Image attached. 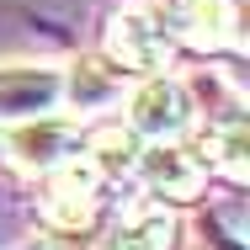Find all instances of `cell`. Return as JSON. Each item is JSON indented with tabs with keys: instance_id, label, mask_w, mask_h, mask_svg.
Segmentation results:
<instances>
[{
	"instance_id": "1",
	"label": "cell",
	"mask_w": 250,
	"mask_h": 250,
	"mask_svg": "<svg viewBox=\"0 0 250 250\" xmlns=\"http://www.w3.org/2000/svg\"><path fill=\"white\" fill-rule=\"evenodd\" d=\"M106 181H112V170L91 149L59 160L53 170H43V218L53 229H85L96 218V208H101Z\"/></svg>"
},
{
	"instance_id": "2",
	"label": "cell",
	"mask_w": 250,
	"mask_h": 250,
	"mask_svg": "<svg viewBox=\"0 0 250 250\" xmlns=\"http://www.w3.org/2000/svg\"><path fill=\"white\" fill-rule=\"evenodd\" d=\"M197 123V106H192V91L187 80L154 69L133 85L128 96V133L144 139V144H160V139H187Z\"/></svg>"
},
{
	"instance_id": "3",
	"label": "cell",
	"mask_w": 250,
	"mask_h": 250,
	"mask_svg": "<svg viewBox=\"0 0 250 250\" xmlns=\"http://www.w3.org/2000/svg\"><path fill=\"white\" fill-rule=\"evenodd\" d=\"M133 176L154 202H192L208 181V160L197 149H187L181 139H160L133 154Z\"/></svg>"
},
{
	"instance_id": "4",
	"label": "cell",
	"mask_w": 250,
	"mask_h": 250,
	"mask_svg": "<svg viewBox=\"0 0 250 250\" xmlns=\"http://www.w3.org/2000/svg\"><path fill=\"white\" fill-rule=\"evenodd\" d=\"M85 149V133H80V123H69V117H59V112H43V117H21V123H11L5 128V154L21 165V170H53L59 160H69V154Z\"/></svg>"
},
{
	"instance_id": "5",
	"label": "cell",
	"mask_w": 250,
	"mask_h": 250,
	"mask_svg": "<svg viewBox=\"0 0 250 250\" xmlns=\"http://www.w3.org/2000/svg\"><path fill=\"white\" fill-rule=\"evenodd\" d=\"M106 53L123 75H154L170 64V27L154 11H117L106 32Z\"/></svg>"
},
{
	"instance_id": "6",
	"label": "cell",
	"mask_w": 250,
	"mask_h": 250,
	"mask_svg": "<svg viewBox=\"0 0 250 250\" xmlns=\"http://www.w3.org/2000/svg\"><path fill=\"white\" fill-rule=\"evenodd\" d=\"M64 112V69L53 64H0V123Z\"/></svg>"
},
{
	"instance_id": "7",
	"label": "cell",
	"mask_w": 250,
	"mask_h": 250,
	"mask_svg": "<svg viewBox=\"0 0 250 250\" xmlns=\"http://www.w3.org/2000/svg\"><path fill=\"white\" fill-rule=\"evenodd\" d=\"M101 250H181V218L165 202H139L106 229Z\"/></svg>"
},
{
	"instance_id": "8",
	"label": "cell",
	"mask_w": 250,
	"mask_h": 250,
	"mask_svg": "<svg viewBox=\"0 0 250 250\" xmlns=\"http://www.w3.org/2000/svg\"><path fill=\"white\" fill-rule=\"evenodd\" d=\"M123 91V69L106 59V64H75V75H64V106H75V112H96L106 101Z\"/></svg>"
}]
</instances>
